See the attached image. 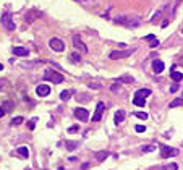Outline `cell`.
Segmentation results:
<instances>
[{"instance_id":"obj_3","label":"cell","mask_w":183,"mask_h":170,"mask_svg":"<svg viewBox=\"0 0 183 170\" xmlns=\"http://www.w3.org/2000/svg\"><path fill=\"white\" fill-rule=\"evenodd\" d=\"M44 79L52 81V83H55V84H60V83H63V75L58 73V71H53L52 68H47V70L44 71Z\"/></svg>"},{"instance_id":"obj_11","label":"cell","mask_w":183,"mask_h":170,"mask_svg":"<svg viewBox=\"0 0 183 170\" xmlns=\"http://www.w3.org/2000/svg\"><path fill=\"white\" fill-rule=\"evenodd\" d=\"M36 92L39 97H47V96L50 94V87L47 86V84H39V86L36 87Z\"/></svg>"},{"instance_id":"obj_28","label":"cell","mask_w":183,"mask_h":170,"mask_svg":"<svg viewBox=\"0 0 183 170\" xmlns=\"http://www.w3.org/2000/svg\"><path fill=\"white\" fill-rule=\"evenodd\" d=\"M159 44H160V42H159V39H156V38L152 39V41H149V47H151V49H156Z\"/></svg>"},{"instance_id":"obj_33","label":"cell","mask_w":183,"mask_h":170,"mask_svg":"<svg viewBox=\"0 0 183 170\" xmlns=\"http://www.w3.org/2000/svg\"><path fill=\"white\" fill-rule=\"evenodd\" d=\"M134 130H136V133H144V131H146V126H143V125H136Z\"/></svg>"},{"instance_id":"obj_1","label":"cell","mask_w":183,"mask_h":170,"mask_svg":"<svg viewBox=\"0 0 183 170\" xmlns=\"http://www.w3.org/2000/svg\"><path fill=\"white\" fill-rule=\"evenodd\" d=\"M115 23L128 26V28H138L141 25V20L138 16H133V15H120V16L115 18Z\"/></svg>"},{"instance_id":"obj_36","label":"cell","mask_w":183,"mask_h":170,"mask_svg":"<svg viewBox=\"0 0 183 170\" xmlns=\"http://www.w3.org/2000/svg\"><path fill=\"white\" fill-rule=\"evenodd\" d=\"M177 91H178V84L175 83L173 86H170V92H177Z\"/></svg>"},{"instance_id":"obj_32","label":"cell","mask_w":183,"mask_h":170,"mask_svg":"<svg viewBox=\"0 0 183 170\" xmlns=\"http://www.w3.org/2000/svg\"><path fill=\"white\" fill-rule=\"evenodd\" d=\"M89 99V94H81V96H78V102H84V100Z\"/></svg>"},{"instance_id":"obj_5","label":"cell","mask_w":183,"mask_h":170,"mask_svg":"<svg viewBox=\"0 0 183 170\" xmlns=\"http://www.w3.org/2000/svg\"><path fill=\"white\" fill-rule=\"evenodd\" d=\"M133 52H136V49H128V50H114V52H110L109 57L112 60H120V58H126L130 57Z\"/></svg>"},{"instance_id":"obj_14","label":"cell","mask_w":183,"mask_h":170,"mask_svg":"<svg viewBox=\"0 0 183 170\" xmlns=\"http://www.w3.org/2000/svg\"><path fill=\"white\" fill-rule=\"evenodd\" d=\"M13 107H15V104H13V102H10V100H7V102L3 104V107L0 109V118H2V117H3L7 112H10Z\"/></svg>"},{"instance_id":"obj_4","label":"cell","mask_w":183,"mask_h":170,"mask_svg":"<svg viewBox=\"0 0 183 170\" xmlns=\"http://www.w3.org/2000/svg\"><path fill=\"white\" fill-rule=\"evenodd\" d=\"M159 147H160V157H164V159L175 157V156H178V152H180L177 147H170V146H167V144H160Z\"/></svg>"},{"instance_id":"obj_37","label":"cell","mask_w":183,"mask_h":170,"mask_svg":"<svg viewBox=\"0 0 183 170\" xmlns=\"http://www.w3.org/2000/svg\"><path fill=\"white\" fill-rule=\"evenodd\" d=\"M156 38V36H152V34H149V36H146V38H144V41H147V42H149V41H152V39H154Z\"/></svg>"},{"instance_id":"obj_27","label":"cell","mask_w":183,"mask_h":170,"mask_svg":"<svg viewBox=\"0 0 183 170\" xmlns=\"http://www.w3.org/2000/svg\"><path fill=\"white\" fill-rule=\"evenodd\" d=\"M23 123V117H16V118H13L12 120V125L13 126H18V125Z\"/></svg>"},{"instance_id":"obj_29","label":"cell","mask_w":183,"mask_h":170,"mask_svg":"<svg viewBox=\"0 0 183 170\" xmlns=\"http://www.w3.org/2000/svg\"><path fill=\"white\" fill-rule=\"evenodd\" d=\"M110 91H112V92H118V91H120V83H118V81H117V83H114L112 86H110Z\"/></svg>"},{"instance_id":"obj_24","label":"cell","mask_w":183,"mask_h":170,"mask_svg":"<svg viewBox=\"0 0 183 170\" xmlns=\"http://www.w3.org/2000/svg\"><path fill=\"white\" fill-rule=\"evenodd\" d=\"M182 102H183V97H182V99H175V100H172L170 104H169V107H170V109L178 107V105H182Z\"/></svg>"},{"instance_id":"obj_12","label":"cell","mask_w":183,"mask_h":170,"mask_svg":"<svg viewBox=\"0 0 183 170\" xmlns=\"http://www.w3.org/2000/svg\"><path fill=\"white\" fill-rule=\"evenodd\" d=\"M164 68H165L164 62H160V60H154V62H152V70H154L156 75H160L164 71Z\"/></svg>"},{"instance_id":"obj_26","label":"cell","mask_w":183,"mask_h":170,"mask_svg":"<svg viewBox=\"0 0 183 170\" xmlns=\"http://www.w3.org/2000/svg\"><path fill=\"white\" fill-rule=\"evenodd\" d=\"M89 87H91V89H101L102 84L99 83V81H91V83H89Z\"/></svg>"},{"instance_id":"obj_9","label":"cell","mask_w":183,"mask_h":170,"mask_svg":"<svg viewBox=\"0 0 183 170\" xmlns=\"http://www.w3.org/2000/svg\"><path fill=\"white\" fill-rule=\"evenodd\" d=\"M104 110H106V104H104V102H99V104L96 105V112H94V115H93V122H99L101 120Z\"/></svg>"},{"instance_id":"obj_39","label":"cell","mask_w":183,"mask_h":170,"mask_svg":"<svg viewBox=\"0 0 183 170\" xmlns=\"http://www.w3.org/2000/svg\"><path fill=\"white\" fill-rule=\"evenodd\" d=\"M180 63H182V65H183V55H182V58H180Z\"/></svg>"},{"instance_id":"obj_10","label":"cell","mask_w":183,"mask_h":170,"mask_svg":"<svg viewBox=\"0 0 183 170\" xmlns=\"http://www.w3.org/2000/svg\"><path fill=\"white\" fill-rule=\"evenodd\" d=\"M71 42H73V46L76 47L78 50H81V52H88V47H86V44L80 38H78V36H73V38H71Z\"/></svg>"},{"instance_id":"obj_20","label":"cell","mask_w":183,"mask_h":170,"mask_svg":"<svg viewBox=\"0 0 183 170\" xmlns=\"http://www.w3.org/2000/svg\"><path fill=\"white\" fill-rule=\"evenodd\" d=\"M107 156H109V152L107 151H99L97 154H96V160L97 162H102V160H106Z\"/></svg>"},{"instance_id":"obj_23","label":"cell","mask_w":183,"mask_h":170,"mask_svg":"<svg viewBox=\"0 0 183 170\" xmlns=\"http://www.w3.org/2000/svg\"><path fill=\"white\" fill-rule=\"evenodd\" d=\"M70 60H71V62H76V63H80V62H81V55L78 54V52H73V54L70 55Z\"/></svg>"},{"instance_id":"obj_17","label":"cell","mask_w":183,"mask_h":170,"mask_svg":"<svg viewBox=\"0 0 183 170\" xmlns=\"http://www.w3.org/2000/svg\"><path fill=\"white\" fill-rule=\"evenodd\" d=\"M65 147H66V151H75V149L80 147V143H76V141H66L65 143Z\"/></svg>"},{"instance_id":"obj_30","label":"cell","mask_w":183,"mask_h":170,"mask_svg":"<svg viewBox=\"0 0 183 170\" xmlns=\"http://www.w3.org/2000/svg\"><path fill=\"white\" fill-rule=\"evenodd\" d=\"M134 117H138V118H141V120H146L149 115H147L146 112H136V113H134Z\"/></svg>"},{"instance_id":"obj_16","label":"cell","mask_w":183,"mask_h":170,"mask_svg":"<svg viewBox=\"0 0 183 170\" xmlns=\"http://www.w3.org/2000/svg\"><path fill=\"white\" fill-rule=\"evenodd\" d=\"M39 16H42V13H39V12H31V13H28L26 15V21L28 23H33L36 18H39Z\"/></svg>"},{"instance_id":"obj_35","label":"cell","mask_w":183,"mask_h":170,"mask_svg":"<svg viewBox=\"0 0 183 170\" xmlns=\"http://www.w3.org/2000/svg\"><path fill=\"white\" fill-rule=\"evenodd\" d=\"M165 169H169V170H178V165H177V164H170V165L165 167Z\"/></svg>"},{"instance_id":"obj_38","label":"cell","mask_w":183,"mask_h":170,"mask_svg":"<svg viewBox=\"0 0 183 170\" xmlns=\"http://www.w3.org/2000/svg\"><path fill=\"white\" fill-rule=\"evenodd\" d=\"M81 169H83V170H88V169H89V164H88V162H86V164H83Z\"/></svg>"},{"instance_id":"obj_13","label":"cell","mask_w":183,"mask_h":170,"mask_svg":"<svg viewBox=\"0 0 183 170\" xmlns=\"http://www.w3.org/2000/svg\"><path fill=\"white\" fill-rule=\"evenodd\" d=\"M13 54L16 55V57H28L29 52L25 47H13Z\"/></svg>"},{"instance_id":"obj_6","label":"cell","mask_w":183,"mask_h":170,"mask_svg":"<svg viewBox=\"0 0 183 170\" xmlns=\"http://www.w3.org/2000/svg\"><path fill=\"white\" fill-rule=\"evenodd\" d=\"M0 21H2V25L8 29V31H13V29H15V23H13V15L12 13H8V12L3 13L2 18H0Z\"/></svg>"},{"instance_id":"obj_22","label":"cell","mask_w":183,"mask_h":170,"mask_svg":"<svg viewBox=\"0 0 183 170\" xmlns=\"http://www.w3.org/2000/svg\"><path fill=\"white\" fill-rule=\"evenodd\" d=\"M71 94H73L71 91H62L60 92V99L62 100H68L70 97H71Z\"/></svg>"},{"instance_id":"obj_7","label":"cell","mask_w":183,"mask_h":170,"mask_svg":"<svg viewBox=\"0 0 183 170\" xmlns=\"http://www.w3.org/2000/svg\"><path fill=\"white\" fill-rule=\"evenodd\" d=\"M49 47L53 50V52H63L65 50V44H63V41L58 38H52L49 41Z\"/></svg>"},{"instance_id":"obj_34","label":"cell","mask_w":183,"mask_h":170,"mask_svg":"<svg viewBox=\"0 0 183 170\" xmlns=\"http://www.w3.org/2000/svg\"><path fill=\"white\" fill-rule=\"evenodd\" d=\"M78 130H80V126H78V125H73V126H70L68 128V133H76Z\"/></svg>"},{"instance_id":"obj_15","label":"cell","mask_w":183,"mask_h":170,"mask_svg":"<svg viewBox=\"0 0 183 170\" xmlns=\"http://www.w3.org/2000/svg\"><path fill=\"white\" fill-rule=\"evenodd\" d=\"M123 120H125V110H117L115 112V118H114L115 125H120Z\"/></svg>"},{"instance_id":"obj_18","label":"cell","mask_w":183,"mask_h":170,"mask_svg":"<svg viewBox=\"0 0 183 170\" xmlns=\"http://www.w3.org/2000/svg\"><path fill=\"white\" fill-rule=\"evenodd\" d=\"M170 78L173 79L175 83H178V81L183 79V73H180V71H170Z\"/></svg>"},{"instance_id":"obj_2","label":"cell","mask_w":183,"mask_h":170,"mask_svg":"<svg viewBox=\"0 0 183 170\" xmlns=\"http://www.w3.org/2000/svg\"><path fill=\"white\" fill-rule=\"evenodd\" d=\"M151 96V89H138V91L134 92V97H133V104L136 107H144L146 104V97Z\"/></svg>"},{"instance_id":"obj_19","label":"cell","mask_w":183,"mask_h":170,"mask_svg":"<svg viewBox=\"0 0 183 170\" xmlns=\"http://www.w3.org/2000/svg\"><path fill=\"white\" fill-rule=\"evenodd\" d=\"M16 152L20 154L21 157H25V159H28V157H29V149H28V147H25V146L18 147V149H16Z\"/></svg>"},{"instance_id":"obj_40","label":"cell","mask_w":183,"mask_h":170,"mask_svg":"<svg viewBox=\"0 0 183 170\" xmlns=\"http://www.w3.org/2000/svg\"><path fill=\"white\" fill-rule=\"evenodd\" d=\"M0 70H3V65H2V63H0Z\"/></svg>"},{"instance_id":"obj_21","label":"cell","mask_w":183,"mask_h":170,"mask_svg":"<svg viewBox=\"0 0 183 170\" xmlns=\"http://www.w3.org/2000/svg\"><path fill=\"white\" fill-rule=\"evenodd\" d=\"M118 83H128V84H133L134 83V78H130V76H120L117 78Z\"/></svg>"},{"instance_id":"obj_41","label":"cell","mask_w":183,"mask_h":170,"mask_svg":"<svg viewBox=\"0 0 183 170\" xmlns=\"http://www.w3.org/2000/svg\"><path fill=\"white\" fill-rule=\"evenodd\" d=\"M76 2H80V0H76Z\"/></svg>"},{"instance_id":"obj_31","label":"cell","mask_w":183,"mask_h":170,"mask_svg":"<svg viewBox=\"0 0 183 170\" xmlns=\"http://www.w3.org/2000/svg\"><path fill=\"white\" fill-rule=\"evenodd\" d=\"M156 149V146H143V152H152V151Z\"/></svg>"},{"instance_id":"obj_8","label":"cell","mask_w":183,"mask_h":170,"mask_svg":"<svg viewBox=\"0 0 183 170\" xmlns=\"http://www.w3.org/2000/svg\"><path fill=\"white\" fill-rule=\"evenodd\" d=\"M75 117H76L78 120H81V122H88L89 120V112H88L86 109H83V107H76L75 109Z\"/></svg>"},{"instance_id":"obj_25","label":"cell","mask_w":183,"mask_h":170,"mask_svg":"<svg viewBox=\"0 0 183 170\" xmlns=\"http://www.w3.org/2000/svg\"><path fill=\"white\" fill-rule=\"evenodd\" d=\"M36 122H37V117H33V118L28 122V130H34V126H36Z\"/></svg>"}]
</instances>
